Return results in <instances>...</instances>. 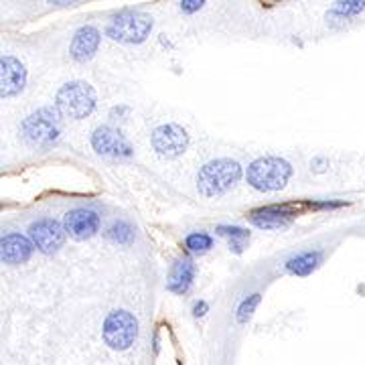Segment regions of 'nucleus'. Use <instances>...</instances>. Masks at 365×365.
Masks as SVG:
<instances>
[{
  "mask_svg": "<svg viewBox=\"0 0 365 365\" xmlns=\"http://www.w3.org/2000/svg\"><path fill=\"white\" fill-rule=\"evenodd\" d=\"M100 225H102L100 213L88 207L71 209V211H67L66 217H63V227H66L67 235L78 240V242L93 237L100 232Z\"/></svg>",
  "mask_w": 365,
  "mask_h": 365,
  "instance_id": "9d476101",
  "label": "nucleus"
},
{
  "mask_svg": "<svg viewBox=\"0 0 365 365\" xmlns=\"http://www.w3.org/2000/svg\"><path fill=\"white\" fill-rule=\"evenodd\" d=\"M365 11V0H335L333 9L329 11V19L333 21H349Z\"/></svg>",
  "mask_w": 365,
  "mask_h": 365,
  "instance_id": "f3484780",
  "label": "nucleus"
},
{
  "mask_svg": "<svg viewBox=\"0 0 365 365\" xmlns=\"http://www.w3.org/2000/svg\"><path fill=\"white\" fill-rule=\"evenodd\" d=\"M258 304H260V294H258V292H256V294H250L248 299L242 300V304L237 307V313H235L237 323H246V321H250L254 311L258 309Z\"/></svg>",
  "mask_w": 365,
  "mask_h": 365,
  "instance_id": "412c9836",
  "label": "nucleus"
},
{
  "mask_svg": "<svg viewBox=\"0 0 365 365\" xmlns=\"http://www.w3.org/2000/svg\"><path fill=\"white\" fill-rule=\"evenodd\" d=\"M98 106L96 90L86 81H67L55 96V108L63 118L86 120Z\"/></svg>",
  "mask_w": 365,
  "mask_h": 365,
  "instance_id": "20e7f679",
  "label": "nucleus"
},
{
  "mask_svg": "<svg viewBox=\"0 0 365 365\" xmlns=\"http://www.w3.org/2000/svg\"><path fill=\"white\" fill-rule=\"evenodd\" d=\"M321 258H323V254L321 252H317V250H307V252H299V254H294L292 258H288L287 260V272L292 274V276H311V274L319 268V264H321Z\"/></svg>",
  "mask_w": 365,
  "mask_h": 365,
  "instance_id": "dca6fc26",
  "label": "nucleus"
},
{
  "mask_svg": "<svg viewBox=\"0 0 365 365\" xmlns=\"http://www.w3.org/2000/svg\"><path fill=\"white\" fill-rule=\"evenodd\" d=\"M0 248H2V264H6V266H21V264H26V262L31 260V256L35 252V244L26 235L9 232V234L2 235Z\"/></svg>",
  "mask_w": 365,
  "mask_h": 365,
  "instance_id": "9b49d317",
  "label": "nucleus"
},
{
  "mask_svg": "<svg viewBox=\"0 0 365 365\" xmlns=\"http://www.w3.org/2000/svg\"><path fill=\"white\" fill-rule=\"evenodd\" d=\"M102 335L108 347L124 351L138 337V321L128 311H114L106 317Z\"/></svg>",
  "mask_w": 365,
  "mask_h": 365,
  "instance_id": "423d86ee",
  "label": "nucleus"
},
{
  "mask_svg": "<svg viewBox=\"0 0 365 365\" xmlns=\"http://www.w3.org/2000/svg\"><path fill=\"white\" fill-rule=\"evenodd\" d=\"M66 227L51 217H41L37 222L31 223L29 237L33 240L35 248L45 256H53L66 244Z\"/></svg>",
  "mask_w": 365,
  "mask_h": 365,
  "instance_id": "1a4fd4ad",
  "label": "nucleus"
},
{
  "mask_svg": "<svg viewBox=\"0 0 365 365\" xmlns=\"http://www.w3.org/2000/svg\"><path fill=\"white\" fill-rule=\"evenodd\" d=\"M207 302H205V300H199V302H195V304H193V317H195V319H199V317H203V314L207 313Z\"/></svg>",
  "mask_w": 365,
  "mask_h": 365,
  "instance_id": "b1692460",
  "label": "nucleus"
},
{
  "mask_svg": "<svg viewBox=\"0 0 365 365\" xmlns=\"http://www.w3.org/2000/svg\"><path fill=\"white\" fill-rule=\"evenodd\" d=\"M100 43H102V33L96 26H79L71 39V45H69V55L79 63L90 61L100 49Z\"/></svg>",
  "mask_w": 365,
  "mask_h": 365,
  "instance_id": "ddd939ff",
  "label": "nucleus"
},
{
  "mask_svg": "<svg viewBox=\"0 0 365 365\" xmlns=\"http://www.w3.org/2000/svg\"><path fill=\"white\" fill-rule=\"evenodd\" d=\"M311 165H314V170H323L325 169V167H323V165H325V158H314Z\"/></svg>",
  "mask_w": 365,
  "mask_h": 365,
  "instance_id": "a878e982",
  "label": "nucleus"
},
{
  "mask_svg": "<svg viewBox=\"0 0 365 365\" xmlns=\"http://www.w3.org/2000/svg\"><path fill=\"white\" fill-rule=\"evenodd\" d=\"M108 237L118 246H128L134 240V230L128 222H116L108 230Z\"/></svg>",
  "mask_w": 365,
  "mask_h": 365,
  "instance_id": "aec40b11",
  "label": "nucleus"
},
{
  "mask_svg": "<svg viewBox=\"0 0 365 365\" xmlns=\"http://www.w3.org/2000/svg\"><path fill=\"white\" fill-rule=\"evenodd\" d=\"M292 165L280 157L256 158L246 170V181L252 189L260 193L282 191L292 177Z\"/></svg>",
  "mask_w": 365,
  "mask_h": 365,
  "instance_id": "7ed1b4c3",
  "label": "nucleus"
},
{
  "mask_svg": "<svg viewBox=\"0 0 365 365\" xmlns=\"http://www.w3.org/2000/svg\"><path fill=\"white\" fill-rule=\"evenodd\" d=\"M215 232L230 240V246L234 248V252H242L244 250V242L250 240L248 230L246 227H240V225H217Z\"/></svg>",
  "mask_w": 365,
  "mask_h": 365,
  "instance_id": "a211bd4d",
  "label": "nucleus"
},
{
  "mask_svg": "<svg viewBox=\"0 0 365 365\" xmlns=\"http://www.w3.org/2000/svg\"><path fill=\"white\" fill-rule=\"evenodd\" d=\"M53 4H57V6H71V4H76L79 0H49Z\"/></svg>",
  "mask_w": 365,
  "mask_h": 365,
  "instance_id": "393cba45",
  "label": "nucleus"
},
{
  "mask_svg": "<svg viewBox=\"0 0 365 365\" xmlns=\"http://www.w3.org/2000/svg\"><path fill=\"white\" fill-rule=\"evenodd\" d=\"M63 116L57 108H39L31 112L21 124V136L33 148H51L61 140Z\"/></svg>",
  "mask_w": 365,
  "mask_h": 365,
  "instance_id": "f03ea898",
  "label": "nucleus"
},
{
  "mask_svg": "<svg viewBox=\"0 0 365 365\" xmlns=\"http://www.w3.org/2000/svg\"><path fill=\"white\" fill-rule=\"evenodd\" d=\"M150 33H153V19L143 13H120L106 26V35L110 39L126 45H138L148 39Z\"/></svg>",
  "mask_w": 365,
  "mask_h": 365,
  "instance_id": "39448f33",
  "label": "nucleus"
},
{
  "mask_svg": "<svg viewBox=\"0 0 365 365\" xmlns=\"http://www.w3.org/2000/svg\"><path fill=\"white\" fill-rule=\"evenodd\" d=\"M244 175L242 165L232 158H215L203 165L197 173V191L205 199L230 193Z\"/></svg>",
  "mask_w": 365,
  "mask_h": 365,
  "instance_id": "f257e3e1",
  "label": "nucleus"
},
{
  "mask_svg": "<svg viewBox=\"0 0 365 365\" xmlns=\"http://www.w3.org/2000/svg\"><path fill=\"white\" fill-rule=\"evenodd\" d=\"M203 4H205V0H179V9L185 14L197 13L199 9H203Z\"/></svg>",
  "mask_w": 365,
  "mask_h": 365,
  "instance_id": "4be33fe9",
  "label": "nucleus"
},
{
  "mask_svg": "<svg viewBox=\"0 0 365 365\" xmlns=\"http://www.w3.org/2000/svg\"><path fill=\"white\" fill-rule=\"evenodd\" d=\"M297 217V209L290 205H266L250 213V222L260 230H282Z\"/></svg>",
  "mask_w": 365,
  "mask_h": 365,
  "instance_id": "f8f14e48",
  "label": "nucleus"
},
{
  "mask_svg": "<svg viewBox=\"0 0 365 365\" xmlns=\"http://www.w3.org/2000/svg\"><path fill=\"white\" fill-rule=\"evenodd\" d=\"M91 146L93 150L106 158H118V160H126L134 155L130 140L116 130L114 126H98L91 132Z\"/></svg>",
  "mask_w": 365,
  "mask_h": 365,
  "instance_id": "6e6552de",
  "label": "nucleus"
},
{
  "mask_svg": "<svg viewBox=\"0 0 365 365\" xmlns=\"http://www.w3.org/2000/svg\"><path fill=\"white\" fill-rule=\"evenodd\" d=\"M26 69L14 55H2V100H11L25 90Z\"/></svg>",
  "mask_w": 365,
  "mask_h": 365,
  "instance_id": "4468645a",
  "label": "nucleus"
},
{
  "mask_svg": "<svg viewBox=\"0 0 365 365\" xmlns=\"http://www.w3.org/2000/svg\"><path fill=\"white\" fill-rule=\"evenodd\" d=\"M347 203L345 201H333V199H327V201H311L309 203V207L314 209V211H319V209H339L345 207Z\"/></svg>",
  "mask_w": 365,
  "mask_h": 365,
  "instance_id": "5701e85b",
  "label": "nucleus"
},
{
  "mask_svg": "<svg viewBox=\"0 0 365 365\" xmlns=\"http://www.w3.org/2000/svg\"><path fill=\"white\" fill-rule=\"evenodd\" d=\"M185 248L191 254H205L213 248V237L205 232H193L185 237Z\"/></svg>",
  "mask_w": 365,
  "mask_h": 365,
  "instance_id": "6ab92c4d",
  "label": "nucleus"
},
{
  "mask_svg": "<svg viewBox=\"0 0 365 365\" xmlns=\"http://www.w3.org/2000/svg\"><path fill=\"white\" fill-rule=\"evenodd\" d=\"M195 264L191 258H181L170 266L169 272V282L167 288L175 294H187L191 287H193V280H195Z\"/></svg>",
  "mask_w": 365,
  "mask_h": 365,
  "instance_id": "2eb2a0df",
  "label": "nucleus"
},
{
  "mask_svg": "<svg viewBox=\"0 0 365 365\" xmlns=\"http://www.w3.org/2000/svg\"><path fill=\"white\" fill-rule=\"evenodd\" d=\"M150 144H153V150L157 153L160 158H179L187 150L189 146V134L187 130L175 124V122H167V124H160L157 126L153 134H150Z\"/></svg>",
  "mask_w": 365,
  "mask_h": 365,
  "instance_id": "0eeeda50",
  "label": "nucleus"
}]
</instances>
